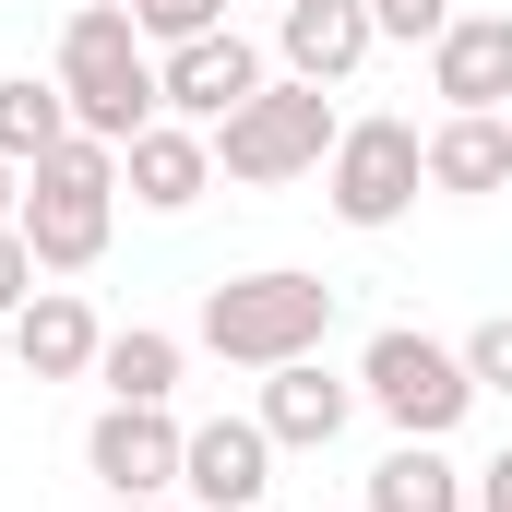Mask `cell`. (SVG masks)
<instances>
[{"label":"cell","instance_id":"1","mask_svg":"<svg viewBox=\"0 0 512 512\" xmlns=\"http://www.w3.org/2000/svg\"><path fill=\"white\" fill-rule=\"evenodd\" d=\"M24 251L36 274H96L108 262V227H120V143H96V131H72L60 155H36L24 167Z\"/></svg>","mask_w":512,"mask_h":512},{"label":"cell","instance_id":"2","mask_svg":"<svg viewBox=\"0 0 512 512\" xmlns=\"http://www.w3.org/2000/svg\"><path fill=\"white\" fill-rule=\"evenodd\" d=\"M227 370H286V358H322L334 334V286L298 274V262H262V274H227L203 286V322H191Z\"/></svg>","mask_w":512,"mask_h":512},{"label":"cell","instance_id":"3","mask_svg":"<svg viewBox=\"0 0 512 512\" xmlns=\"http://www.w3.org/2000/svg\"><path fill=\"white\" fill-rule=\"evenodd\" d=\"M48 72H60V96H72V131H96V143H131L143 120H167L131 0H84V12L60 24V60H48Z\"/></svg>","mask_w":512,"mask_h":512},{"label":"cell","instance_id":"4","mask_svg":"<svg viewBox=\"0 0 512 512\" xmlns=\"http://www.w3.org/2000/svg\"><path fill=\"white\" fill-rule=\"evenodd\" d=\"M358 405H382L393 441H453L465 405H477V370H465V346H441L417 322H382L370 358H358Z\"/></svg>","mask_w":512,"mask_h":512},{"label":"cell","instance_id":"5","mask_svg":"<svg viewBox=\"0 0 512 512\" xmlns=\"http://www.w3.org/2000/svg\"><path fill=\"white\" fill-rule=\"evenodd\" d=\"M417 191H429V131L417 120H346L334 131V155H322V203H334V227H358V239H382L417 215Z\"/></svg>","mask_w":512,"mask_h":512},{"label":"cell","instance_id":"6","mask_svg":"<svg viewBox=\"0 0 512 512\" xmlns=\"http://www.w3.org/2000/svg\"><path fill=\"white\" fill-rule=\"evenodd\" d=\"M334 131H346V120H334V96H322V84L274 72L251 108H227V120H215V167H227L239 191H274V179H310V167L334 155Z\"/></svg>","mask_w":512,"mask_h":512},{"label":"cell","instance_id":"7","mask_svg":"<svg viewBox=\"0 0 512 512\" xmlns=\"http://www.w3.org/2000/svg\"><path fill=\"white\" fill-rule=\"evenodd\" d=\"M179 453H191V429L167 405H96V429H84V477L108 501H167L179 489Z\"/></svg>","mask_w":512,"mask_h":512},{"label":"cell","instance_id":"8","mask_svg":"<svg viewBox=\"0 0 512 512\" xmlns=\"http://www.w3.org/2000/svg\"><path fill=\"white\" fill-rule=\"evenodd\" d=\"M262 84V48L239 36V24H215V36H179L167 60H155V96H167V120H191V131H215L227 108H251Z\"/></svg>","mask_w":512,"mask_h":512},{"label":"cell","instance_id":"9","mask_svg":"<svg viewBox=\"0 0 512 512\" xmlns=\"http://www.w3.org/2000/svg\"><path fill=\"white\" fill-rule=\"evenodd\" d=\"M179 489L203 512H262V489H274V429L262 417H203L191 453H179Z\"/></svg>","mask_w":512,"mask_h":512},{"label":"cell","instance_id":"10","mask_svg":"<svg viewBox=\"0 0 512 512\" xmlns=\"http://www.w3.org/2000/svg\"><path fill=\"white\" fill-rule=\"evenodd\" d=\"M120 191L143 203V215H191L203 191H215V131H191V120H143L120 143Z\"/></svg>","mask_w":512,"mask_h":512},{"label":"cell","instance_id":"11","mask_svg":"<svg viewBox=\"0 0 512 512\" xmlns=\"http://www.w3.org/2000/svg\"><path fill=\"white\" fill-rule=\"evenodd\" d=\"M429 96L441 108H512V12H453L429 36Z\"/></svg>","mask_w":512,"mask_h":512},{"label":"cell","instance_id":"12","mask_svg":"<svg viewBox=\"0 0 512 512\" xmlns=\"http://www.w3.org/2000/svg\"><path fill=\"white\" fill-rule=\"evenodd\" d=\"M370 48H382L370 0H286V12H274V60H286L298 84H346Z\"/></svg>","mask_w":512,"mask_h":512},{"label":"cell","instance_id":"13","mask_svg":"<svg viewBox=\"0 0 512 512\" xmlns=\"http://www.w3.org/2000/svg\"><path fill=\"white\" fill-rule=\"evenodd\" d=\"M262 429H274V453H322L346 417H358V382H334L322 358H286V370H262Z\"/></svg>","mask_w":512,"mask_h":512},{"label":"cell","instance_id":"14","mask_svg":"<svg viewBox=\"0 0 512 512\" xmlns=\"http://www.w3.org/2000/svg\"><path fill=\"white\" fill-rule=\"evenodd\" d=\"M429 191H453V203L512 191V108H441V131H429Z\"/></svg>","mask_w":512,"mask_h":512},{"label":"cell","instance_id":"15","mask_svg":"<svg viewBox=\"0 0 512 512\" xmlns=\"http://www.w3.org/2000/svg\"><path fill=\"white\" fill-rule=\"evenodd\" d=\"M96 346H108V322H96L72 286H36V298L12 310V358H24L36 382H84V370H96Z\"/></svg>","mask_w":512,"mask_h":512},{"label":"cell","instance_id":"16","mask_svg":"<svg viewBox=\"0 0 512 512\" xmlns=\"http://www.w3.org/2000/svg\"><path fill=\"white\" fill-rule=\"evenodd\" d=\"M370 512H477V477L441 441H393L382 465H370Z\"/></svg>","mask_w":512,"mask_h":512},{"label":"cell","instance_id":"17","mask_svg":"<svg viewBox=\"0 0 512 512\" xmlns=\"http://www.w3.org/2000/svg\"><path fill=\"white\" fill-rule=\"evenodd\" d=\"M179 370H191V346H179V334H155V322H120V334L96 346L108 405H167V393H179Z\"/></svg>","mask_w":512,"mask_h":512},{"label":"cell","instance_id":"18","mask_svg":"<svg viewBox=\"0 0 512 512\" xmlns=\"http://www.w3.org/2000/svg\"><path fill=\"white\" fill-rule=\"evenodd\" d=\"M72 143V96H60V72L36 84V72H0V155L12 167H36V155H60Z\"/></svg>","mask_w":512,"mask_h":512},{"label":"cell","instance_id":"19","mask_svg":"<svg viewBox=\"0 0 512 512\" xmlns=\"http://www.w3.org/2000/svg\"><path fill=\"white\" fill-rule=\"evenodd\" d=\"M131 24H143V48H179V36H215L227 0H131Z\"/></svg>","mask_w":512,"mask_h":512},{"label":"cell","instance_id":"20","mask_svg":"<svg viewBox=\"0 0 512 512\" xmlns=\"http://www.w3.org/2000/svg\"><path fill=\"white\" fill-rule=\"evenodd\" d=\"M465 370H477V393H512V310H489L465 334Z\"/></svg>","mask_w":512,"mask_h":512},{"label":"cell","instance_id":"21","mask_svg":"<svg viewBox=\"0 0 512 512\" xmlns=\"http://www.w3.org/2000/svg\"><path fill=\"white\" fill-rule=\"evenodd\" d=\"M370 24H382V36H405V48H429V36L453 24V0H370Z\"/></svg>","mask_w":512,"mask_h":512},{"label":"cell","instance_id":"22","mask_svg":"<svg viewBox=\"0 0 512 512\" xmlns=\"http://www.w3.org/2000/svg\"><path fill=\"white\" fill-rule=\"evenodd\" d=\"M36 298V251H24V227H0V322Z\"/></svg>","mask_w":512,"mask_h":512},{"label":"cell","instance_id":"23","mask_svg":"<svg viewBox=\"0 0 512 512\" xmlns=\"http://www.w3.org/2000/svg\"><path fill=\"white\" fill-rule=\"evenodd\" d=\"M477 512H512V453H501V465H477Z\"/></svg>","mask_w":512,"mask_h":512},{"label":"cell","instance_id":"24","mask_svg":"<svg viewBox=\"0 0 512 512\" xmlns=\"http://www.w3.org/2000/svg\"><path fill=\"white\" fill-rule=\"evenodd\" d=\"M12 215H24V167L0 155V227H12Z\"/></svg>","mask_w":512,"mask_h":512},{"label":"cell","instance_id":"25","mask_svg":"<svg viewBox=\"0 0 512 512\" xmlns=\"http://www.w3.org/2000/svg\"><path fill=\"white\" fill-rule=\"evenodd\" d=\"M108 512H167V501H108Z\"/></svg>","mask_w":512,"mask_h":512},{"label":"cell","instance_id":"26","mask_svg":"<svg viewBox=\"0 0 512 512\" xmlns=\"http://www.w3.org/2000/svg\"><path fill=\"white\" fill-rule=\"evenodd\" d=\"M0 358H12V322H0Z\"/></svg>","mask_w":512,"mask_h":512},{"label":"cell","instance_id":"27","mask_svg":"<svg viewBox=\"0 0 512 512\" xmlns=\"http://www.w3.org/2000/svg\"><path fill=\"white\" fill-rule=\"evenodd\" d=\"M274 12H286V0H274Z\"/></svg>","mask_w":512,"mask_h":512}]
</instances>
